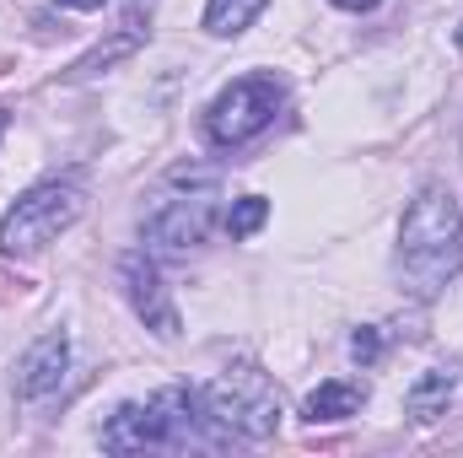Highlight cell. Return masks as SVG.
Returning a JSON list of instances; mask_svg holds the SVG:
<instances>
[{
    "instance_id": "obj_12",
    "label": "cell",
    "mask_w": 463,
    "mask_h": 458,
    "mask_svg": "<svg viewBox=\"0 0 463 458\" xmlns=\"http://www.w3.org/2000/svg\"><path fill=\"white\" fill-rule=\"evenodd\" d=\"M264 216H269V200H264V195H242L227 216V232L232 237H253V232L264 227Z\"/></svg>"
},
{
    "instance_id": "obj_7",
    "label": "cell",
    "mask_w": 463,
    "mask_h": 458,
    "mask_svg": "<svg viewBox=\"0 0 463 458\" xmlns=\"http://www.w3.org/2000/svg\"><path fill=\"white\" fill-rule=\"evenodd\" d=\"M118 281H124V297L135 308V319L156 335V340H178V302L156 270L151 253H124L118 259Z\"/></svg>"
},
{
    "instance_id": "obj_4",
    "label": "cell",
    "mask_w": 463,
    "mask_h": 458,
    "mask_svg": "<svg viewBox=\"0 0 463 458\" xmlns=\"http://www.w3.org/2000/svg\"><path fill=\"white\" fill-rule=\"evenodd\" d=\"M81 211H87V195H81V184H38V189H27L5 216H0V253H11V259H33V253H43L49 243H60L65 232L81 222Z\"/></svg>"
},
{
    "instance_id": "obj_16",
    "label": "cell",
    "mask_w": 463,
    "mask_h": 458,
    "mask_svg": "<svg viewBox=\"0 0 463 458\" xmlns=\"http://www.w3.org/2000/svg\"><path fill=\"white\" fill-rule=\"evenodd\" d=\"M0 129H5V114H0Z\"/></svg>"
},
{
    "instance_id": "obj_14",
    "label": "cell",
    "mask_w": 463,
    "mask_h": 458,
    "mask_svg": "<svg viewBox=\"0 0 463 458\" xmlns=\"http://www.w3.org/2000/svg\"><path fill=\"white\" fill-rule=\"evenodd\" d=\"M340 11H372V5H383V0H335Z\"/></svg>"
},
{
    "instance_id": "obj_3",
    "label": "cell",
    "mask_w": 463,
    "mask_h": 458,
    "mask_svg": "<svg viewBox=\"0 0 463 458\" xmlns=\"http://www.w3.org/2000/svg\"><path fill=\"white\" fill-rule=\"evenodd\" d=\"M200 410H205L211 426H222L232 437H253V443H259V437H275V432H280V415H286L280 388H275L259 367H248V361L216 372V377L200 388Z\"/></svg>"
},
{
    "instance_id": "obj_9",
    "label": "cell",
    "mask_w": 463,
    "mask_h": 458,
    "mask_svg": "<svg viewBox=\"0 0 463 458\" xmlns=\"http://www.w3.org/2000/svg\"><path fill=\"white\" fill-rule=\"evenodd\" d=\"M361 405H366V383H355V377H329V383H318V388L307 394L302 415H307L313 426H335V421H350Z\"/></svg>"
},
{
    "instance_id": "obj_1",
    "label": "cell",
    "mask_w": 463,
    "mask_h": 458,
    "mask_svg": "<svg viewBox=\"0 0 463 458\" xmlns=\"http://www.w3.org/2000/svg\"><path fill=\"white\" fill-rule=\"evenodd\" d=\"M463 264V211L448 184H426L399 227V275L415 297H431L448 286V275Z\"/></svg>"
},
{
    "instance_id": "obj_6",
    "label": "cell",
    "mask_w": 463,
    "mask_h": 458,
    "mask_svg": "<svg viewBox=\"0 0 463 458\" xmlns=\"http://www.w3.org/2000/svg\"><path fill=\"white\" fill-rule=\"evenodd\" d=\"M211 227H216V195L211 189L167 195L146 216V248H156V253H189V248H200L211 237Z\"/></svg>"
},
{
    "instance_id": "obj_15",
    "label": "cell",
    "mask_w": 463,
    "mask_h": 458,
    "mask_svg": "<svg viewBox=\"0 0 463 458\" xmlns=\"http://www.w3.org/2000/svg\"><path fill=\"white\" fill-rule=\"evenodd\" d=\"M458 49H463V22H458Z\"/></svg>"
},
{
    "instance_id": "obj_10",
    "label": "cell",
    "mask_w": 463,
    "mask_h": 458,
    "mask_svg": "<svg viewBox=\"0 0 463 458\" xmlns=\"http://www.w3.org/2000/svg\"><path fill=\"white\" fill-rule=\"evenodd\" d=\"M453 394H458V377H453V372H442V367H431V372H420V377L410 383L404 410H410L415 421H437V415H448Z\"/></svg>"
},
{
    "instance_id": "obj_11",
    "label": "cell",
    "mask_w": 463,
    "mask_h": 458,
    "mask_svg": "<svg viewBox=\"0 0 463 458\" xmlns=\"http://www.w3.org/2000/svg\"><path fill=\"white\" fill-rule=\"evenodd\" d=\"M269 0H205V33L211 38H237L253 27V16L264 11Z\"/></svg>"
},
{
    "instance_id": "obj_8",
    "label": "cell",
    "mask_w": 463,
    "mask_h": 458,
    "mask_svg": "<svg viewBox=\"0 0 463 458\" xmlns=\"http://www.w3.org/2000/svg\"><path fill=\"white\" fill-rule=\"evenodd\" d=\"M65 372H71V335L65 329L38 335V340L22 350V361H16V399L22 405H38V399L60 394Z\"/></svg>"
},
{
    "instance_id": "obj_5",
    "label": "cell",
    "mask_w": 463,
    "mask_h": 458,
    "mask_svg": "<svg viewBox=\"0 0 463 458\" xmlns=\"http://www.w3.org/2000/svg\"><path fill=\"white\" fill-rule=\"evenodd\" d=\"M280 103H286V87L275 76H237L205 109V135L216 146H242V140H253L259 129L275 124Z\"/></svg>"
},
{
    "instance_id": "obj_2",
    "label": "cell",
    "mask_w": 463,
    "mask_h": 458,
    "mask_svg": "<svg viewBox=\"0 0 463 458\" xmlns=\"http://www.w3.org/2000/svg\"><path fill=\"white\" fill-rule=\"evenodd\" d=\"M205 421L200 394L189 388H162L151 399L118 405L114 415L103 421V448L109 453H146V448H178L194 437V426Z\"/></svg>"
},
{
    "instance_id": "obj_13",
    "label": "cell",
    "mask_w": 463,
    "mask_h": 458,
    "mask_svg": "<svg viewBox=\"0 0 463 458\" xmlns=\"http://www.w3.org/2000/svg\"><path fill=\"white\" fill-rule=\"evenodd\" d=\"M350 350H355V361H377V350H383V340H377V329H361V335L350 340Z\"/></svg>"
}]
</instances>
